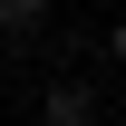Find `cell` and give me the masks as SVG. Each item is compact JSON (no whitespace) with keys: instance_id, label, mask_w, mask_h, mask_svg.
Returning <instances> with one entry per match:
<instances>
[{"instance_id":"cell-3","label":"cell","mask_w":126,"mask_h":126,"mask_svg":"<svg viewBox=\"0 0 126 126\" xmlns=\"http://www.w3.org/2000/svg\"><path fill=\"white\" fill-rule=\"evenodd\" d=\"M116 58H126V29H116Z\"/></svg>"},{"instance_id":"cell-2","label":"cell","mask_w":126,"mask_h":126,"mask_svg":"<svg viewBox=\"0 0 126 126\" xmlns=\"http://www.w3.org/2000/svg\"><path fill=\"white\" fill-rule=\"evenodd\" d=\"M48 19V0H0V29H39Z\"/></svg>"},{"instance_id":"cell-1","label":"cell","mask_w":126,"mask_h":126,"mask_svg":"<svg viewBox=\"0 0 126 126\" xmlns=\"http://www.w3.org/2000/svg\"><path fill=\"white\" fill-rule=\"evenodd\" d=\"M39 116H48V126H97V87H87V78H58V87L39 97Z\"/></svg>"}]
</instances>
